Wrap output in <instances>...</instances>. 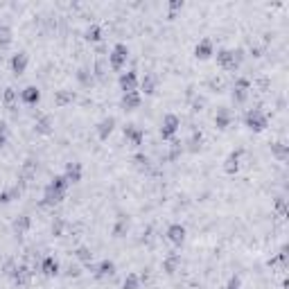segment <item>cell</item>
Returning <instances> with one entry per match:
<instances>
[{
	"instance_id": "1",
	"label": "cell",
	"mask_w": 289,
	"mask_h": 289,
	"mask_svg": "<svg viewBox=\"0 0 289 289\" xmlns=\"http://www.w3.org/2000/svg\"><path fill=\"white\" fill-rule=\"evenodd\" d=\"M244 50L242 48H235V50H226V48H219L215 59H217V66L226 72H238L242 61H244Z\"/></svg>"
},
{
	"instance_id": "2",
	"label": "cell",
	"mask_w": 289,
	"mask_h": 289,
	"mask_svg": "<svg viewBox=\"0 0 289 289\" xmlns=\"http://www.w3.org/2000/svg\"><path fill=\"white\" fill-rule=\"evenodd\" d=\"M244 124H246V129L260 134V131H265L269 127V115L262 111V109H249L244 115Z\"/></svg>"
},
{
	"instance_id": "3",
	"label": "cell",
	"mask_w": 289,
	"mask_h": 289,
	"mask_svg": "<svg viewBox=\"0 0 289 289\" xmlns=\"http://www.w3.org/2000/svg\"><path fill=\"white\" fill-rule=\"evenodd\" d=\"M127 59H129L127 43H115L111 52H109V66H111V70H115V72H120L127 66Z\"/></svg>"
},
{
	"instance_id": "4",
	"label": "cell",
	"mask_w": 289,
	"mask_h": 289,
	"mask_svg": "<svg viewBox=\"0 0 289 289\" xmlns=\"http://www.w3.org/2000/svg\"><path fill=\"white\" fill-rule=\"evenodd\" d=\"M178 129H181V118H178L176 113H167L165 118H163V122H161V138L163 140H174L176 138V134H178Z\"/></svg>"
},
{
	"instance_id": "5",
	"label": "cell",
	"mask_w": 289,
	"mask_h": 289,
	"mask_svg": "<svg viewBox=\"0 0 289 289\" xmlns=\"http://www.w3.org/2000/svg\"><path fill=\"white\" fill-rule=\"evenodd\" d=\"M251 95V80H246V77H238L233 84V91H230V99H233V104H244L246 99Z\"/></svg>"
},
{
	"instance_id": "6",
	"label": "cell",
	"mask_w": 289,
	"mask_h": 289,
	"mask_svg": "<svg viewBox=\"0 0 289 289\" xmlns=\"http://www.w3.org/2000/svg\"><path fill=\"white\" fill-rule=\"evenodd\" d=\"M64 199H66V190H59V188H55L48 183V186L43 188V199H41V203L48 206V208H55V206H59Z\"/></svg>"
},
{
	"instance_id": "7",
	"label": "cell",
	"mask_w": 289,
	"mask_h": 289,
	"mask_svg": "<svg viewBox=\"0 0 289 289\" xmlns=\"http://www.w3.org/2000/svg\"><path fill=\"white\" fill-rule=\"evenodd\" d=\"M118 84H120V91L122 93H134V91H138V75H136V70H127V72H120V77H118Z\"/></svg>"
},
{
	"instance_id": "8",
	"label": "cell",
	"mask_w": 289,
	"mask_h": 289,
	"mask_svg": "<svg viewBox=\"0 0 289 289\" xmlns=\"http://www.w3.org/2000/svg\"><path fill=\"white\" fill-rule=\"evenodd\" d=\"M165 238L172 242L174 246H181L183 242H186V238H188V228L183 224H170L167 226V233H165Z\"/></svg>"
},
{
	"instance_id": "9",
	"label": "cell",
	"mask_w": 289,
	"mask_h": 289,
	"mask_svg": "<svg viewBox=\"0 0 289 289\" xmlns=\"http://www.w3.org/2000/svg\"><path fill=\"white\" fill-rule=\"evenodd\" d=\"M39 271L43 273V276H48V278H55V276H59L61 265H59V260H57L55 255H45L43 260L39 262Z\"/></svg>"
},
{
	"instance_id": "10",
	"label": "cell",
	"mask_w": 289,
	"mask_h": 289,
	"mask_svg": "<svg viewBox=\"0 0 289 289\" xmlns=\"http://www.w3.org/2000/svg\"><path fill=\"white\" fill-rule=\"evenodd\" d=\"M84 176V167L82 163L72 161V163H66V170H64V178L68 181V186H75V183H80Z\"/></svg>"
},
{
	"instance_id": "11",
	"label": "cell",
	"mask_w": 289,
	"mask_h": 289,
	"mask_svg": "<svg viewBox=\"0 0 289 289\" xmlns=\"http://www.w3.org/2000/svg\"><path fill=\"white\" fill-rule=\"evenodd\" d=\"M140 104H143V95L138 91L122 93V97H120V109L122 111H136V109H140Z\"/></svg>"
},
{
	"instance_id": "12",
	"label": "cell",
	"mask_w": 289,
	"mask_h": 289,
	"mask_svg": "<svg viewBox=\"0 0 289 289\" xmlns=\"http://www.w3.org/2000/svg\"><path fill=\"white\" fill-rule=\"evenodd\" d=\"M115 271H118L115 262L107 257V260H102V262H97V265H95V271H93V276H95L97 280H107V278L115 276Z\"/></svg>"
},
{
	"instance_id": "13",
	"label": "cell",
	"mask_w": 289,
	"mask_h": 289,
	"mask_svg": "<svg viewBox=\"0 0 289 289\" xmlns=\"http://www.w3.org/2000/svg\"><path fill=\"white\" fill-rule=\"evenodd\" d=\"M240 163H242V149L230 151V154L224 159V172L228 176H235L240 172Z\"/></svg>"
},
{
	"instance_id": "14",
	"label": "cell",
	"mask_w": 289,
	"mask_h": 289,
	"mask_svg": "<svg viewBox=\"0 0 289 289\" xmlns=\"http://www.w3.org/2000/svg\"><path fill=\"white\" fill-rule=\"evenodd\" d=\"M115 124H118V120H115L113 115H107V118H102V120L97 122V127H95L97 138H99V140H109V136L113 134Z\"/></svg>"
},
{
	"instance_id": "15",
	"label": "cell",
	"mask_w": 289,
	"mask_h": 289,
	"mask_svg": "<svg viewBox=\"0 0 289 289\" xmlns=\"http://www.w3.org/2000/svg\"><path fill=\"white\" fill-rule=\"evenodd\" d=\"M215 55V43L213 39H201L197 45H194V57H197L199 61H206L210 57Z\"/></svg>"
},
{
	"instance_id": "16",
	"label": "cell",
	"mask_w": 289,
	"mask_h": 289,
	"mask_svg": "<svg viewBox=\"0 0 289 289\" xmlns=\"http://www.w3.org/2000/svg\"><path fill=\"white\" fill-rule=\"evenodd\" d=\"M122 134H124V138H127L134 147H140L145 143V131L140 129L138 124H127V127L122 129Z\"/></svg>"
},
{
	"instance_id": "17",
	"label": "cell",
	"mask_w": 289,
	"mask_h": 289,
	"mask_svg": "<svg viewBox=\"0 0 289 289\" xmlns=\"http://www.w3.org/2000/svg\"><path fill=\"white\" fill-rule=\"evenodd\" d=\"M32 273L34 271L30 269L28 265H16V269L12 271V276H9V278H12V280L16 282L18 287H23V285H28V282L32 280Z\"/></svg>"
},
{
	"instance_id": "18",
	"label": "cell",
	"mask_w": 289,
	"mask_h": 289,
	"mask_svg": "<svg viewBox=\"0 0 289 289\" xmlns=\"http://www.w3.org/2000/svg\"><path fill=\"white\" fill-rule=\"evenodd\" d=\"M28 64H30L28 52H16V55H12V59H9V66H12L14 75H23V72L28 70Z\"/></svg>"
},
{
	"instance_id": "19",
	"label": "cell",
	"mask_w": 289,
	"mask_h": 289,
	"mask_svg": "<svg viewBox=\"0 0 289 289\" xmlns=\"http://www.w3.org/2000/svg\"><path fill=\"white\" fill-rule=\"evenodd\" d=\"M18 97H20V102L28 104V107H36V104L41 102V91L36 86H25Z\"/></svg>"
},
{
	"instance_id": "20",
	"label": "cell",
	"mask_w": 289,
	"mask_h": 289,
	"mask_svg": "<svg viewBox=\"0 0 289 289\" xmlns=\"http://www.w3.org/2000/svg\"><path fill=\"white\" fill-rule=\"evenodd\" d=\"M34 131L39 136H50L52 131H55V120H52V115H48V113L41 115V118L34 122Z\"/></svg>"
},
{
	"instance_id": "21",
	"label": "cell",
	"mask_w": 289,
	"mask_h": 289,
	"mask_svg": "<svg viewBox=\"0 0 289 289\" xmlns=\"http://www.w3.org/2000/svg\"><path fill=\"white\" fill-rule=\"evenodd\" d=\"M178 267H181V255H178V253H170L165 260H163L161 269H163V273H167V276H174V273L178 271Z\"/></svg>"
},
{
	"instance_id": "22",
	"label": "cell",
	"mask_w": 289,
	"mask_h": 289,
	"mask_svg": "<svg viewBox=\"0 0 289 289\" xmlns=\"http://www.w3.org/2000/svg\"><path fill=\"white\" fill-rule=\"evenodd\" d=\"M230 122H233V113L228 111V109H219L217 115H215V127H217L219 131H226L230 127Z\"/></svg>"
},
{
	"instance_id": "23",
	"label": "cell",
	"mask_w": 289,
	"mask_h": 289,
	"mask_svg": "<svg viewBox=\"0 0 289 289\" xmlns=\"http://www.w3.org/2000/svg\"><path fill=\"white\" fill-rule=\"evenodd\" d=\"M156 86H159V82H156V77L154 75H145L143 80H140L138 84V88H140V95H154L156 93Z\"/></svg>"
},
{
	"instance_id": "24",
	"label": "cell",
	"mask_w": 289,
	"mask_h": 289,
	"mask_svg": "<svg viewBox=\"0 0 289 289\" xmlns=\"http://www.w3.org/2000/svg\"><path fill=\"white\" fill-rule=\"evenodd\" d=\"M75 80L80 82V86H84V88L95 86V77H93V70H91V68H80V70L75 72Z\"/></svg>"
},
{
	"instance_id": "25",
	"label": "cell",
	"mask_w": 289,
	"mask_h": 289,
	"mask_svg": "<svg viewBox=\"0 0 289 289\" xmlns=\"http://www.w3.org/2000/svg\"><path fill=\"white\" fill-rule=\"evenodd\" d=\"M12 228H14V233L16 235H25L30 228H32V217H28V215H18V217L14 219Z\"/></svg>"
},
{
	"instance_id": "26",
	"label": "cell",
	"mask_w": 289,
	"mask_h": 289,
	"mask_svg": "<svg viewBox=\"0 0 289 289\" xmlns=\"http://www.w3.org/2000/svg\"><path fill=\"white\" fill-rule=\"evenodd\" d=\"M20 194H23V188H20V186L5 188V190H0V203H3V206H7V203H12L14 199H18Z\"/></svg>"
},
{
	"instance_id": "27",
	"label": "cell",
	"mask_w": 289,
	"mask_h": 289,
	"mask_svg": "<svg viewBox=\"0 0 289 289\" xmlns=\"http://www.w3.org/2000/svg\"><path fill=\"white\" fill-rule=\"evenodd\" d=\"M129 228H131V224H129V217H124V215H120V217H118V222L113 224V230H111V235H113V238H124V235L129 233Z\"/></svg>"
},
{
	"instance_id": "28",
	"label": "cell",
	"mask_w": 289,
	"mask_h": 289,
	"mask_svg": "<svg viewBox=\"0 0 289 289\" xmlns=\"http://www.w3.org/2000/svg\"><path fill=\"white\" fill-rule=\"evenodd\" d=\"M84 39L91 41V43H99V41H102V28H99L97 23H91L84 30Z\"/></svg>"
},
{
	"instance_id": "29",
	"label": "cell",
	"mask_w": 289,
	"mask_h": 289,
	"mask_svg": "<svg viewBox=\"0 0 289 289\" xmlns=\"http://www.w3.org/2000/svg\"><path fill=\"white\" fill-rule=\"evenodd\" d=\"M271 154L276 156L278 161H287V154H289V145L285 140H276V143H271Z\"/></svg>"
},
{
	"instance_id": "30",
	"label": "cell",
	"mask_w": 289,
	"mask_h": 289,
	"mask_svg": "<svg viewBox=\"0 0 289 289\" xmlns=\"http://www.w3.org/2000/svg\"><path fill=\"white\" fill-rule=\"evenodd\" d=\"M188 147L186 149L190 151V154H197L199 149H201V145H203V136H201V131H194V134L188 138V143H186Z\"/></svg>"
},
{
	"instance_id": "31",
	"label": "cell",
	"mask_w": 289,
	"mask_h": 289,
	"mask_svg": "<svg viewBox=\"0 0 289 289\" xmlns=\"http://www.w3.org/2000/svg\"><path fill=\"white\" fill-rule=\"evenodd\" d=\"M72 99H75V93H72V91H66V88H61V91L55 93V104H57V107H66V104H72Z\"/></svg>"
},
{
	"instance_id": "32",
	"label": "cell",
	"mask_w": 289,
	"mask_h": 289,
	"mask_svg": "<svg viewBox=\"0 0 289 289\" xmlns=\"http://www.w3.org/2000/svg\"><path fill=\"white\" fill-rule=\"evenodd\" d=\"M186 151V147H183L181 140H170V149H167V159L170 161H176V159H181V154Z\"/></svg>"
},
{
	"instance_id": "33",
	"label": "cell",
	"mask_w": 289,
	"mask_h": 289,
	"mask_svg": "<svg viewBox=\"0 0 289 289\" xmlns=\"http://www.w3.org/2000/svg\"><path fill=\"white\" fill-rule=\"evenodd\" d=\"M12 41H14V30L7 23H3V28H0V48L12 45Z\"/></svg>"
},
{
	"instance_id": "34",
	"label": "cell",
	"mask_w": 289,
	"mask_h": 289,
	"mask_svg": "<svg viewBox=\"0 0 289 289\" xmlns=\"http://www.w3.org/2000/svg\"><path fill=\"white\" fill-rule=\"evenodd\" d=\"M18 102V91L16 88H5V93H3V104L7 109H14V104Z\"/></svg>"
},
{
	"instance_id": "35",
	"label": "cell",
	"mask_w": 289,
	"mask_h": 289,
	"mask_svg": "<svg viewBox=\"0 0 289 289\" xmlns=\"http://www.w3.org/2000/svg\"><path fill=\"white\" fill-rule=\"evenodd\" d=\"M134 163H136V167H138L140 172H147L151 167V159L147 154H143V151H138V154L134 156Z\"/></svg>"
},
{
	"instance_id": "36",
	"label": "cell",
	"mask_w": 289,
	"mask_h": 289,
	"mask_svg": "<svg viewBox=\"0 0 289 289\" xmlns=\"http://www.w3.org/2000/svg\"><path fill=\"white\" fill-rule=\"evenodd\" d=\"M75 257L84 265H88V262H93V251L88 249V246H77L75 249Z\"/></svg>"
},
{
	"instance_id": "37",
	"label": "cell",
	"mask_w": 289,
	"mask_h": 289,
	"mask_svg": "<svg viewBox=\"0 0 289 289\" xmlns=\"http://www.w3.org/2000/svg\"><path fill=\"white\" fill-rule=\"evenodd\" d=\"M140 276L138 273H127V278H124V282H122V289H140Z\"/></svg>"
},
{
	"instance_id": "38",
	"label": "cell",
	"mask_w": 289,
	"mask_h": 289,
	"mask_svg": "<svg viewBox=\"0 0 289 289\" xmlns=\"http://www.w3.org/2000/svg\"><path fill=\"white\" fill-rule=\"evenodd\" d=\"M104 75H107V64H104L102 59L95 61V68H93V77L99 82H104Z\"/></svg>"
},
{
	"instance_id": "39",
	"label": "cell",
	"mask_w": 289,
	"mask_h": 289,
	"mask_svg": "<svg viewBox=\"0 0 289 289\" xmlns=\"http://www.w3.org/2000/svg\"><path fill=\"white\" fill-rule=\"evenodd\" d=\"M64 230H66V219L57 217L55 222H52V235H55V238H61V235H64Z\"/></svg>"
},
{
	"instance_id": "40",
	"label": "cell",
	"mask_w": 289,
	"mask_h": 289,
	"mask_svg": "<svg viewBox=\"0 0 289 289\" xmlns=\"http://www.w3.org/2000/svg\"><path fill=\"white\" fill-rule=\"evenodd\" d=\"M183 7H186V3H183V0H170V3H167V9H170V18H174L176 12H181Z\"/></svg>"
},
{
	"instance_id": "41",
	"label": "cell",
	"mask_w": 289,
	"mask_h": 289,
	"mask_svg": "<svg viewBox=\"0 0 289 289\" xmlns=\"http://www.w3.org/2000/svg\"><path fill=\"white\" fill-rule=\"evenodd\" d=\"M50 186H55V188H59V190H66L68 192V181L64 178V174H57V176H52V181H50Z\"/></svg>"
},
{
	"instance_id": "42",
	"label": "cell",
	"mask_w": 289,
	"mask_h": 289,
	"mask_svg": "<svg viewBox=\"0 0 289 289\" xmlns=\"http://www.w3.org/2000/svg\"><path fill=\"white\" fill-rule=\"evenodd\" d=\"M226 289H242V278L240 276H230L226 282Z\"/></svg>"
},
{
	"instance_id": "43",
	"label": "cell",
	"mask_w": 289,
	"mask_h": 289,
	"mask_svg": "<svg viewBox=\"0 0 289 289\" xmlns=\"http://www.w3.org/2000/svg\"><path fill=\"white\" fill-rule=\"evenodd\" d=\"M80 267H68V276H70V278H77V276H80Z\"/></svg>"
},
{
	"instance_id": "44",
	"label": "cell",
	"mask_w": 289,
	"mask_h": 289,
	"mask_svg": "<svg viewBox=\"0 0 289 289\" xmlns=\"http://www.w3.org/2000/svg\"><path fill=\"white\" fill-rule=\"evenodd\" d=\"M7 140H9V134H5V131H0V149H3V147L7 145Z\"/></svg>"
},
{
	"instance_id": "45",
	"label": "cell",
	"mask_w": 289,
	"mask_h": 289,
	"mask_svg": "<svg viewBox=\"0 0 289 289\" xmlns=\"http://www.w3.org/2000/svg\"><path fill=\"white\" fill-rule=\"evenodd\" d=\"M0 131H5V134H9V129H7V122H3V120H0Z\"/></svg>"
},
{
	"instance_id": "46",
	"label": "cell",
	"mask_w": 289,
	"mask_h": 289,
	"mask_svg": "<svg viewBox=\"0 0 289 289\" xmlns=\"http://www.w3.org/2000/svg\"><path fill=\"white\" fill-rule=\"evenodd\" d=\"M0 28H3V20H0Z\"/></svg>"
}]
</instances>
